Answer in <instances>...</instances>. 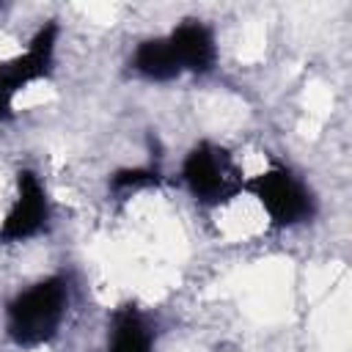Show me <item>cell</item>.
<instances>
[{"label": "cell", "mask_w": 352, "mask_h": 352, "mask_svg": "<svg viewBox=\"0 0 352 352\" xmlns=\"http://www.w3.org/2000/svg\"><path fill=\"white\" fill-rule=\"evenodd\" d=\"M60 22L55 16L44 19L30 38L25 41V47L0 60V80L8 85V91L14 96H19L22 91H28L36 82H47L55 77V63H58V44H60Z\"/></svg>", "instance_id": "obj_5"}, {"label": "cell", "mask_w": 352, "mask_h": 352, "mask_svg": "<svg viewBox=\"0 0 352 352\" xmlns=\"http://www.w3.org/2000/svg\"><path fill=\"white\" fill-rule=\"evenodd\" d=\"M165 170L160 157H148L146 162H135V165H121L116 170L107 173V192L110 195H135L140 190H151L165 184Z\"/></svg>", "instance_id": "obj_9"}, {"label": "cell", "mask_w": 352, "mask_h": 352, "mask_svg": "<svg viewBox=\"0 0 352 352\" xmlns=\"http://www.w3.org/2000/svg\"><path fill=\"white\" fill-rule=\"evenodd\" d=\"M124 72L148 85H170L184 77L170 47H168L165 33L138 38L124 60Z\"/></svg>", "instance_id": "obj_8"}, {"label": "cell", "mask_w": 352, "mask_h": 352, "mask_svg": "<svg viewBox=\"0 0 352 352\" xmlns=\"http://www.w3.org/2000/svg\"><path fill=\"white\" fill-rule=\"evenodd\" d=\"M55 204L44 176L33 165L14 170V192L0 217V248L28 245L52 231Z\"/></svg>", "instance_id": "obj_4"}, {"label": "cell", "mask_w": 352, "mask_h": 352, "mask_svg": "<svg viewBox=\"0 0 352 352\" xmlns=\"http://www.w3.org/2000/svg\"><path fill=\"white\" fill-rule=\"evenodd\" d=\"M74 305V278L69 270L47 272L16 289L3 305V330L11 346L33 352L50 346Z\"/></svg>", "instance_id": "obj_1"}, {"label": "cell", "mask_w": 352, "mask_h": 352, "mask_svg": "<svg viewBox=\"0 0 352 352\" xmlns=\"http://www.w3.org/2000/svg\"><path fill=\"white\" fill-rule=\"evenodd\" d=\"M160 324L157 319L140 308L135 300L118 302L107 314L104 324V352H157Z\"/></svg>", "instance_id": "obj_7"}, {"label": "cell", "mask_w": 352, "mask_h": 352, "mask_svg": "<svg viewBox=\"0 0 352 352\" xmlns=\"http://www.w3.org/2000/svg\"><path fill=\"white\" fill-rule=\"evenodd\" d=\"M16 118V96L8 91V85L0 80V126L11 124Z\"/></svg>", "instance_id": "obj_10"}, {"label": "cell", "mask_w": 352, "mask_h": 352, "mask_svg": "<svg viewBox=\"0 0 352 352\" xmlns=\"http://www.w3.org/2000/svg\"><path fill=\"white\" fill-rule=\"evenodd\" d=\"M165 38H168V47H170L184 77L204 80L217 69L220 44H217V30L209 19L182 16L179 22L170 25Z\"/></svg>", "instance_id": "obj_6"}, {"label": "cell", "mask_w": 352, "mask_h": 352, "mask_svg": "<svg viewBox=\"0 0 352 352\" xmlns=\"http://www.w3.org/2000/svg\"><path fill=\"white\" fill-rule=\"evenodd\" d=\"M245 176L248 173L236 162L234 151L212 138H201L190 143V148L182 154L176 173L187 198L206 212L223 209L236 198H242Z\"/></svg>", "instance_id": "obj_2"}, {"label": "cell", "mask_w": 352, "mask_h": 352, "mask_svg": "<svg viewBox=\"0 0 352 352\" xmlns=\"http://www.w3.org/2000/svg\"><path fill=\"white\" fill-rule=\"evenodd\" d=\"M242 195H250L258 204L270 231H294L319 217V195L305 176L280 160L245 176Z\"/></svg>", "instance_id": "obj_3"}]
</instances>
